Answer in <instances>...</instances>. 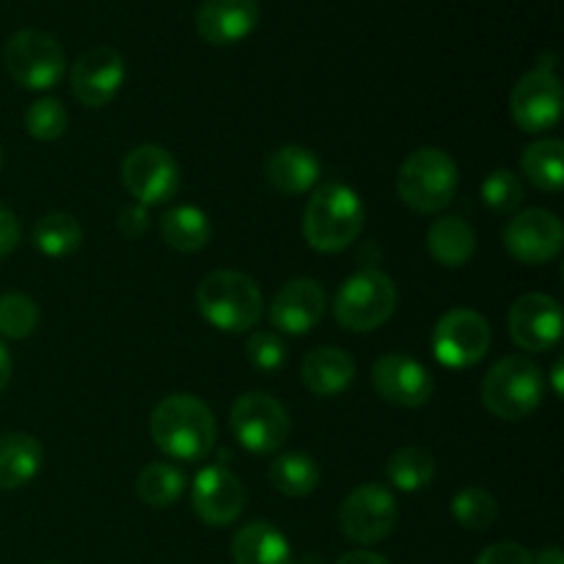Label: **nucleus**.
<instances>
[{"mask_svg":"<svg viewBox=\"0 0 564 564\" xmlns=\"http://www.w3.org/2000/svg\"><path fill=\"white\" fill-rule=\"evenodd\" d=\"M375 391L400 408H422L433 400L435 380L424 364L405 352H386L372 367Z\"/></svg>","mask_w":564,"mask_h":564,"instance_id":"4468645a","label":"nucleus"},{"mask_svg":"<svg viewBox=\"0 0 564 564\" xmlns=\"http://www.w3.org/2000/svg\"><path fill=\"white\" fill-rule=\"evenodd\" d=\"M191 505L207 527H229L246 510V490L229 468L207 466L193 479Z\"/></svg>","mask_w":564,"mask_h":564,"instance_id":"dca6fc26","label":"nucleus"},{"mask_svg":"<svg viewBox=\"0 0 564 564\" xmlns=\"http://www.w3.org/2000/svg\"><path fill=\"white\" fill-rule=\"evenodd\" d=\"M551 375H554V391H556V397H564V361H562V358L554 364V369H551Z\"/></svg>","mask_w":564,"mask_h":564,"instance_id":"79ce46f5","label":"nucleus"},{"mask_svg":"<svg viewBox=\"0 0 564 564\" xmlns=\"http://www.w3.org/2000/svg\"><path fill=\"white\" fill-rule=\"evenodd\" d=\"M532 564H564L562 549H556V545H549V549L540 551L538 556H532Z\"/></svg>","mask_w":564,"mask_h":564,"instance_id":"ea45409f","label":"nucleus"},{"mask_svg":"<svg viewBox=\"0 0 564 564\" xmlns=\"http://www.w3.org/2000/svg\"><path fill=\"white\" fill-rule=\"evenodd\" d=\"M521 171L538 191L556 196L564 185V143L560 138H543L521 154Z\"/></svg>","mask_w":564,"mask_h":564,"instance_id":"a878e982","label":"nucleus"},{"mask_svg":"<svg viewBox=\"0 0 564 564\" xmlns=\"http://www.w3.org/2000/svg\"><path fill=\"white\" fill-rule=\"evenodd\" d=\"M257 25L259 0H204L196 11L198 36L215 47L242 42Z\"/></svg>","mask_w":564,"mask_h":564,"instance_id":"6ab92c4d","label":"nucleus"},{"mask_svg":"<svg viewBox=\"0 0 564 564\" xmlns=\"http://www.w3.org/2000/svg\"><path fill=\"white\" fill-rule=\"evenodd\" d=\"M119 229L124 231L127 237H141L143 231L149 229V213L141 204H132V207H124L119 213Z\"/></svg>","mask_w":564,"mask_h":564,"instance_id":"4c0bfd02","label":"nucleus"},{"mask_svg":"<svg viewBox=\"0 0 564 564\" xmlns=\"http://www.w3.org/2000/svg\"><path fill=\"white\" fill-rule=\"evenodd\" d=\"M397 308V286L380 270H358L336 292L334 314L341 328L367 334L389 323Z\"/></svg>","mask_w":564,"mask_h":564,"instance_id":"423d86ee","label":"nucleus"},{"mask_svg":"<svg viewBox=\"0 0 564 564\" xmlns=\"http://www.w3.org/2000/svg\"><path fill=\"white\" fill-rule=\"evenodd\" d=\"M510 336L521 350H554L562 339V306L556 297L529 292L510 308Z\"/></svg>","mask_w":564,"mask_h":564,"instance_id":"2eb2a0df","label":"nucleus"},{"mask_svg":"<svg viewBox=\"0 0 564 564\" xmlns=\"http://www.w3.org/2000/svg\"><path fill=\"white\" fill-rule=\"evenodd\" d=\"M364 220H367V209H364L361 196L345 182H325L308 198L303 235L314 251L339 253L358 240Z\"/></svg>","mask_w":564,"mask_h":564,"instance_id":"f03ea898","label":"nucleus"},{"mask_svg":"<svg viewBox=\"0 0 564 564\" xmlns=\"http://www.w3.org/2000/svg\"><path fill=\"white\" fill-rule=\"evenodd\" d=\"M135 494L147 507L165 510V507L176 505L185 494V474L171 463H149L138 474Z\"/></svg>","mask_w":564,"mask_h":564,"instance_id":"c85d7f7f","label":"nucleus"},{"mask_svg":"<svg viewBox=\"0 0 564 564\" xmlns=\"http://www.w3.org/2000/svg\"><path fill=\"white\" fill-rule=\"evenodd\" d=\"M121 182L141 207H154L176 196L182 174L171 152L154 143H141L121 163Z\"/></svg>","mask_w":564,"mask_h":564,"instance_id":"9b49d317","label":"nucleus"},{"mask_svg":"<svg viewBox=\"0 0 564 564\" xmlns=\"http://www.w3.org/2000/svg\"><path fill=\"white\" fill-rule=\"evenodd\" d=\"M127 66L113 47H91L72 66V94L86 108H105L119 94Z\"/></svg>","mask_w":564,"mask_h":564,"instance_id":"f3484780","label":"nucleus"},{"mask_svg":"<svg viewBox=\"0 0 564 564\" xmlns=\"http://www.w3.org/2000/svg\"><path fill=\"white\" fill-rule=\"evenodd\" d=\"M325 306V290L314 279H292L275 292L273 303H270V323L279 328L281 334L303 336L312 328H317L323 319Z\"/></svg>","mask_w":564,"mask_h":564,"instance_id":"a211bd4d","label":"nucleus"},{"mask_svg":"<svg viewBox=\"0 0 564 564\" xmlns=\"http://www.w3.org/2000/svg\"><path fill=\"white\" fill-rule=\"evenodd\" d=\"M490 350V325L471 308H452L433 330V352L449 369H468Z\"/></svg>","mask_w":564,"mask_h":564,"instance_id":"9d476101","label":"nucleus"},{"mask_svg":"<svg viewBox=\"0 0 564 564\" xmlns=\"http://www.w3.org/2000/svg\"><path fill=\"white\" fill-rule=\"evenodd\" d=\"M39 325V306L22 292L0 295V336L3 339H28Z\"/></svg>","mask_w":564,"mask_h":564,"instance_id":"2f4dec72","label":"nucleus"},{"mask_svg":"<svg viewBox=\"0 0 564 564\" xmlns=\"http://www.w3.org/2000/svg\"><path fill=\"white\" fill-rule=\"evenodd\" d=\"M196 306L213 328L224 334H246L262 319L264 301L257 281L240 270H215L196 290Z\"/></svg>","mask_w":564,"mask_h":564,"instance_id":"7ed1b4c3","label":"nucleus"},{"mask_svg":"<svg viewBox=\"0 0 564 564\" xmlns=\"http://www.w3.org/2000/svg\"><path fill=\"white\" fill-rule=\"evenodd\" d=\"M235 564H295L290 540L268 521H251L231 540Z\"/></svg>","mask_w":564,"mask_h":564,"instance_id":"4be33fe9","label":"nucleus"},{"mask_svg":"<svg viewBox=\"0 0 564 564\" xmlns=\"http://www.w3.org/2000/svg\"><path fill=\"white\" fill-rule=\"evenodd\" d=\"M264 171H268L270 185L284 196H301L319 182L317 154L306 147H297V143L270 152Z\"/></svg>","mask_w":564,"mask_h":564,"instance_id":"aec40b11","label":"nucleus"},{"mask_svg":"<svg viewBox=\"0 0 564 564\" xmlns=\"http://www.w3.org/2000/svg\"><path fill=\"white\" fill-rule=\"evenodd\" d=\"M11 380V356L9 350H6V345L0 341V394H3V389L9 386Z\"/></svg>","mask_w":564,"mask_h":564,"instance_id":"a19ab883","label":"nucleus"},{"mask_svg":"<svg viewBox=\"0 0 564 564\" xmlns=\"http://www.w3.org/2000/svg\"><path fill=\"white\" fill-rule=\"evenodd\" d=\"M394 494L383 485H361L352 490L339 510V527L347 540L358 545H375L389 538L397 527Z\"/></svg>","mask_w":564,"mask_h":564,"instance_id":"1a4fd4ad","label":"nucleus"},{"mask_svg":"<svg viewBox=\"0 0 564 564\" xmlns=\"http://www.w3.org/2000/svg\"><path fill=\"white\" fill-rule=\"evenodd\" d=\"M301 378L317 397H339L356 380V361L339 347H317L303 358Z\"/></svg>","mask_w":564,"mask_h":564,"instance_id":"412c9836","label":"nucleus"},{"mask_svg":"<svg viewBox=\"0 0 564 564\" xmlns=\"http://www.w3.org/2000/svg\"><path fill=\"white\" fill-rule=\"evenodd\" d=\"M427 251L444 268H463L477 253V235L463 218L446 215L430 226Z\"/></svg>","mask_w":564,"mask_h":564,"instance_id":"b1692460","label":"nucleus"},{"mask_svg":"<svg viewBox=\"0 0 564 564\" xmlns=\"http://www.w3.org/2000/svg\"><path fill=\"white\" fill-rule=\"evenodd\" d=\"M564 226L551 209H527L505 229V248L523 264H549L562 253Z\"/></svg>","mask_w":564,"mask_h":564,"instance_id":"ddd939ff","label":"nucleus"},{"mask_svg":"<svg viewBox=\"0 0 564 564\" xmlns=\"http://www.w3.org/2000/svg\"><path fill=\"white\" fill-rule=\"evenodd\" d=\"M523 198H527L523 182L518 180V174H512L510 169L494 171V174H488V180L482 182V202L488 204V209H494V213H516V209L521 207Z\"/></svg>","mask_w":564,"mask_h":564,"instance_id":"72a5a7b5","label":"nucleus"},{"mask_svg":"<svg viewBox=\"0 0 564 564\" xmlns=\"http://www.w3.org/2000/svg\"><path fill=\"white\" fill-rule=\"evenodd\" d=\"M457 163L438 147H422L402 160L397 171V193L402 204L422 215L441 213L457 193Z\"/></svg>","mask_w":564,"mask_h":564,"instance_id":"20e7f679","label":"nucleus"},{"mask_svg":"<svg viewBox=\"0 0 564 564\" xmlns=\"http://www.w3.org/2000/svg\"><path fill=\"white\" fill-rule=\"evenodd\" d=\"M248 361L259 372L273 375L286 364V345L273 330H257L248 336Z\"/></svg>","mask_w":564,"mask_h":564,"instance_id":"f704fd0d","label":"nucleus"},{"mask_svg":"<svg viewBox=\"0 0 564 564\" xmlns=\"http://www.w3.org/2000/svg\"><path fill=\"white\" fill-rule=\"evenodd\" d=\"M336 564H389V560H383V556L375 554V551L361 549V551H350V554H345Z\"/></svg>","mask_w":564,"mask_h":564,"instance_id":"58836bf2","label":"nucleus"},{"mask_svg":"<svg viewBox=\"0 0 564 564\" xmlns=\"http://www.w3.org/2000/svg\"><path fill=\"white\" fill-rule=\"evenodd\" d=\"M152 438L158 449L171 460L198 463L215 446V416L198 397L171 394L152 411Z\"/></svg>","mask_w":564,"mask_h":564,"instance_id":"f257e3e1","label":"nucleus"},{"mask_svg":"<svg viewBox=\"0 0 564 564\" xmlns=\"http://www.w3.org/2000/svg\"><path fill=\"white\" fill-rule=\"evenodd\" d=\"M0 169H3V152H0Z\"/></svg>","mask_w":564,"mask_h":564,"instance_id":"37998d69","label":"nucleus"},{"mask_svg":"<svg viewBox=\"0 0 564 564\" xmlns=\"http://www.w3.org/2000/svg\"><path fill=\"white\" fill-rule=\"evenodd\" d=\"M20 220L17 215L0 202V259L9 257L17 246H20Z\"/></svg>","mask_w":564,"mask_h":564,"instance_id":"e433bc0d","label":"nucleus"},{"mask_svg":"<svg viewBox=\"0 0 564 564\" xmlns=\"http://www.w3.org/2000/svg\"><path fill=\"white\" fill-rule=\"evenodd\" d=\"M435 455L424 446H405V449L394 452L386 466V477L402 494H419L427 488L435 479Z\"/></svg>","mask_w":564,"mask_h":564,"instance_id":"cd10ccee","label":"nucleus"},{"mask_svg":"<svg viewBox=\"0 0 564 564\" xmlns=\"http://www.w3.org/2000/svg\"><path fill=\"white\" fill-rule=\"evenodd\" d=\"M474 564H532V554L521 543L501 540V543L488 545Z\"/></svg>","mask_w":564,"mask_h":564,"instance_id":"c9c22d12","label":"nucleus"},{"mask_svg":"<svg viewBox=\"0 0 564 564\" xmlns=\"http://www.w3.org/2000/svg\"><path fill=\"white\" fill-rule=\"evenodd\" d=\"M3 64L11 80L20 83L22 88L47 91L64 77L66 55L64 47L50 33L25 28L6 42Z\"/></svg>","mask_w":564,"mask_h":564,"instance_id":"6e6552de","label":"nucleus"},{"mask_svg":"<svg viewBox=\"0 0 564 564\" xmlns=\"http://www.w3.org/2000/svg\"><path fill=\"white\" fill-rule=\"evenodd\" d=\"M160 235H163L165 246H171L174 251L196 253L209 242L213 226H209L207 215L202 209L182 204V207H171L160 218Z\"/></svg>","mask_w":564,"mask_h":564,"instance_id":"393cba45","label":"nucleus"},{"mask_svg":"<svg viewBox=\"0 0 564 564\" xmlns=\"http://www.w3.org/2000/svg\"><path fill=\"white\" fill-rule=\"evenodd\" d=\"M270 482L279 494L290 496V499H303V496L314 494L319 485V466L312 455L306 452H286L270 463Z\"/></svg>","mask_w":564,"mask_h":564,"instance_id":"bb28decb","label":"nucleus"},{"mask_svg":"<svg viewBox=\"0 0 564 564\" xmlns=\"http://www.w3.org/2000/svg\"><path fill=\"white\" fill-rule=\"evenodd\" d=\"M452 516H455V521L463 529L482 532V529H488L499 518V505H496V499L485 488L468 485V488H463L452 499Z\"/></svg>","mask_w":564,"mask_h":564,"instance_id":"7c9ffc66","label":"nucleus"},{"mask_svg":"<svg viewBox=\"0 0 564 564\" xmlns=\"http://www.w3.org/2000/svg\"><path fill=\"white\" fill-rule=\"evenodd\" d=\"M83 226L69 213H47L33 226V246L50 259L69 257L80 248Z\"/></svg>","mask_w":564,"mask_h":564,"instance_id":"c756f323","label":"nucleus"},{"mask_svg":"<svg viewBox=\"0 0 564 564\" xmlns=\"http://www.w3.org/2000/svg\"><path fill=\"white\" fill-rule=\"evenodd\" d=\"M44 449L33 435L3 433L0 435V490L25 488L42 471Z\"/></svg>","mask_w":564,"mask_h":564,"instance_id":"5701e85b","label":"nucleus"},{"mask_svg":"<svg viewBox=\"0 0 564 564\" xmlns=\"http://www.w3.org/2000/svg\"><path fill=\"white\" fill-rule=\"evenodd\" d=\"M543 389L545 383L538 364L523 356H507L485 375L482 402L494 416L521 422L543 405Z\"/></svg>","mask_w":564,"mask_h":564,"instance_id":"39448f33","label":"nucleus"},{"mask_svg":"<svg viewBox=\"0 0 564 564\" xmlns=\"http://www.w3.org/2000/svg\"><path fill=\"white\" fill-rule=\"evenodd\" d=\"M512 121L521 127L523 132L551 130L556 127L562 116V83L556 72L549 69H532L516 83L510 97Z\"/></svg>","mask_w":564,"mask_h":564,"instance_id":"f8f14e48","label":"nucleus"},{"mask_svg":"<svg viewBox=\"0 0 564 564\" xmlns=\"http://www.w3.org/2000/svg\"><path fill=\"white\" fill-rule=\"evenodd\" d=\"M66 124H69V116L55 97L36 99L25 113V130L36 141H55L64 135Z\"/></svg>","mask_w":564,"mask_h":564,"instance_id":"473e14b6","label":"nucleus"},{"mask_svg":"<svg viewBox=\"0 0 564 564\" xmlns=\"http://www.w3.org/2000/svg\"><path fill=\"white\" fill-rule=\"evenodd\" d=\"M231 433L251 455H273L290 438V413L264 391H246L231 405Z\"/></svg>","mask_w":564,"mask_h":564,"instance_id":"0eeeda50","label":"nucleus"}]
</instances>
